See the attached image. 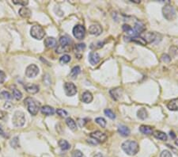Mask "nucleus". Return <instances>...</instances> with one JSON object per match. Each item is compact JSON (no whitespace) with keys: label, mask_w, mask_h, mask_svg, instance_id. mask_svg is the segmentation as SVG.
<instances>
[{"label":"nucleus","mask_w":178,"mask_h":157,"mask_svg":"<svg viewBox=\"0 0 178 157\" xmlns=\"http://www.w3.org/2000/svg\"><path fill=\"white\" fill-rule=\"evenodd\" d=\"M82 100L85 103H90L93 101V95L89 91H85L82 95Z\"/></svg>","instance_id":"aec40b11"},{"label":"nucleus","mask_w":178,"mask_h":157,"mask_svg":"<svg viewBox=\"0 0 178 157\" xmlns=\"http://www.w3.org/2000/svg\"><path fill=\"white\" fill-rule=\"evenodd\" d=\"M121 89H120V88H116V89H112V91H110V94H111V95H112V98L115 100H117L120 97L121 95Z\"/></svg>","instance_id":"c756f323"},{"label":"nucleus","mask_w":178,"mask_h":157,"mask_svg":"<svg viewBox=\"0 0 178 157\" xmlns=\"http://www.w3.org/2000/svg\"><path fill=\"white\" fill-rule=\"evenodd\" d=\"M13 96L14 98L16 100H21V98H22V94L20 91L19 90L16 89V88H14L13 90Z\"/></svg>","instance_id":"473e14b6"},{"label":"nucleus","mask_w":178,"mask_h":157,"mask_svg":"<svg viewBox=\"0 0 178 157\" xmlns=\"http://www.w3.org/2000/svg\"><path fill=\"white\" fill-rule=\"evenodd\" d=\"M104 112H105V114L108 117H109L110 119L116 118V115H115L114 112H113L112 110H110V109H105Z\"/></svg>","instance_id":"72a5a7b5"},{"label":"nucleus","mask_w":178,"mask_h":157,"mask_svg":"<svg viewBox=\"0 0 178 157\" xmlns=\"http://www.w3.org/2000/svg\"><path fill=\"white\" fill-rule=\"evenodd\" d=\"M170 52L171 53L172 56H177L178 55V48L176 46H172L170 49Z\"/></svg>","instance_id":"ea45409f"},{"label":"nucleus","mask_w":178,"mask_h":157,"mask_svg":"<svg viewBox=\"0 0 178 157\" xmlns=\"http://www.w3.org/2000/svg\"><path fill=\"white\" fill-rule=\"evenodd\" d=\"M137 116H138V117L139 119L145 120V119L148 117V114H147V111H146V109L142 108L140 109L139 111H138V112H137Z\"/></svg>","instance_id":"cd10ccee"},{"label":"nucleus","mask_w":178,"mask_h":157,"mask_svg":"<svg viewBox=\"0 0 178 157\" xmlns=\"http://www.w3.org/2000/svg\"><path fill=\"white\" fill-rule=\"evenodd\" d=\"M86 121V119H79V126H80V127H83V126L85 125V124L87 122V121Z\"/></svg>","instance_id":"a18cd8bd"},{"label":"nucleus","mask_w":178,"mask_h":157,"mask_svg":"<svg viewBox=\"0 0 178 157\" xmlns=\"http://www.w3.org/2000/svg\"><path fill=\"white\" fill-rule=\"evenodd\" d=\"M64 91L67 96H74L77 93V87L73 83H66L64 84Z\"/></svg>","instance_id":"6e6552de"},{"label":"nucleus","mask_w":178,"mask_h":157,"mask_svg":"<svg viewBox=\"0 0 178 157\" xmlns=\"http://www.w3.org/2000/svg\"><path fill=\"white\" fill-rule=\"evenodd\" d=\"M6 116H7V113L4 112V111H0V119L4 118V117H6Z\"/></svg>","instance_id":"de8ad7c7"},{"label":"nucleus","mask_w":178,"mask_h":157,"mask_svg":"<svg viewBox=\"0 0 178 157\" xmlns=\"http://www.w3.org/2000/svg\"><path fill=\"white\" fill-rule=\"evenodd\" d=\"M70 56L69 55H67V54H65V55H64L63 56H61L60 57V59H59V63L62 64H67V63H69V62L70 61Z\"/></svg>","instance_id":"7c9ffc66"},{"label":"nucleus","mask_w":178,"mask_h":157,"mask_svg":"<svg viewBox=\"0 0 178 157\" xmlns=\"http://www.w3.org/2000/svg\"><path fill=\"white\" fill-rule=\"evenodd\" d=\"M162 14H163L164 18L168 21L173 20L176 18V11L173 7H171L170 5H165L162 9Z\"/></svg>","instance_id":"39448f33"},{"label":"nucleus","mask_w":178,"mask_h":157,"mask_svg":"<svg viewBox=\"0 0 178 157\" xmlns=\"http://www.w3.org/2000/svg\"><path fill=\"white\" fill-rule=\"evenodd\" d=\"M161 61L165 62V63H168V62H170L171 60V57L169 55H167V54H163L161 56Z\"/></svg>","instance_id":"a19ab883"},{"label":"nucleus","mask_w":178,"mask_h":157,"mask_svg":"<svg viewBox=\"0 0 178 157\" xmlns=\"http://www.w3.org/2000/svg\"><path fill=\"white\" fill-rule=\"evenodd\" d=\"M31 11L27 7H21L19 10V14L24 18H28L31 16Z\"/></svg>","instance_id":"4be33fe9"},{"label":"nucleus","mask_w":178,"mask_h":157,"mask_svg":"<svg viewBox=\"0 0 178 157\" xmlns=\"http://www.w3.org/2000/svg\"><path fill=\"white\" fill-rule=\"evenodd\" d=\"M5 79H6V74L2 71H0V83H4Z\"/></svg>","instance_id":"c03bdc74"},{"label":"nucleus","mask_w":178,"mask_h":157,"mask_svg":"<svg viewBox=\"0 0 178 157\" xmlns=\"http://www.w3.org/2000/svg\"><path fill=\"white\" fill-rule=\"evenodd\" d=\"M2 133H3V130H2V125H0V135H2Z\"/></svg>","instance_id":"3c124183"},{"label":"nucleus","mask_w":178,"mask_h":157,"mask_svg":"<svg viewBox=\"0 0 178 157\" xmlns=\"http://www.w3.org/2000/svg\"><path fill=\"white\" fill-rule=\"evenodd\" d=\"M127 39L129 41H133V42H136L141 45H146L147 44L146 40H145V39L140 36L130 37H127Z\"/></svg>","instance_id":"4468645a"},{"label":"nucleus","mask_w":178,"mask_h":157,"mask_svg":"<svg viewBox=\"0 0 178 157\" xmlns=\"http://www.w3.org/2000/svg\"><path fill=\"white\" fill-rule=\"evenodd\" d=\"M0 98L6 100H11L13 98V96H12L11 94L9 93L8 91H2V93L0 94Z\"/></svg>","instance_id":"2f4dec72"},{"label":"nucleus","mask_w":178,"mask_h":157,"mask_svg":"<svg viewBox=\"0 0 178 157\" xmlns=\"http://www.w3.org/2000/svg\"><path fill=\"white\" fill-rule=\"evenodd\" d=\"M96 123L98 124L100 126H101L102 128H105L106 126V121L103 117H97L95 119Z\"/></svg>","instance_id":"c9c22d12"},{"label":"nucleus","mask_w":178,"mask_h":157,"mask_svg":"<svg viewBox=\"0 0 178 157\" xmlns=\"http://www.w3.org/2000/svg\"><path fill=\"white\" fill-rule=\"evenodd\" d=\"M13 2L16 5H21V6H23V7H26V5L29 4V1H24V0H14Z\"/></svg>","instance_id":"58836bf2"},{"label":"nucleus","mask_w":178,"mask_h":157,"mask_svg":"<svg viewBox=\"0 0 178 157\" xmlns=\"http://www.w3.org/2000/svg\"><path fill=\"white\" fill-rule=\"evenodd\" d=\"M170 136H171L172 138H175V137H176V135L174 134L173 132H170Z\"/></svg>","instance_id":"8fccbe9b"},{"label":"nucleus","mask_w":178,"mask_h":157,"mask_svg":"<svg viewBox=\"0 0 178 157\" xmlns=\"http://www.w3.org/2000/svg\"><path fill=\"white\" fill-rule=\"evenodd\" d=\"M100 59H101V57H100L99 54H98V53L91 52V53L89 54V61L92 65H96V64H98L100 62Z\"/></svg>","instance_id":"9b49d317"},{"label":"nucleus","mask_w":178,"mask_h":157,"mask_svg":"<svg viewBox=\"0 0 178 157\" xmlns=\"http://www.w3.org/2000/svg\"><path fill=\"white\" fill-rule=\"evenodd\" d=\"M85 49H86V45L84 44V43H79V44L75 45V49H76V51L82 52Z\"/></svg>","instance_id":"4c0bfd02"},{"label":"nucleus","mask_w":178,"mask_h":157,"mask_svg":"<svg viewBox=\"0 0 178 157\" xmlns=\"http://www.w3.org/2000/svg\"><path fill=\"white\" fill-rule=\"evenodd\" d=\"M25 105H26L28 109V111L30 112V114L33 116H36L39 111V106L35 102V100L33 99L32 98H27L24 101Z\"/></svg>","instance_id":"f03ea898"},{"label":"nucleus","mask_w":178,"mask_h":157,"mask_svg":"<svg viewBox=\"0 0 178 157\" xmlns=\"http://www.w3.org/2000/svg\"><path fill=\"white\" fill-rule=\"evenodd\" d=\"M66 124L68 127L70 128V130H72V131H75V130H77L76 122H75V121H74L71 117H67V118L66 119Z\"/></svg>","instance_id":"393cba45"},{"label":"nucleus","mask_w":178,"mask_h":157,"mask_svg":"<svg viewBox=\"0 0 178 157\" xmlns=\"http://www.w3.org/2000/svg\"><path fill=\"white\" fill-rule=\"evenodd\" d=\"M145 40L146 41V43H151L154 42L156 39H157V34H155V33H146L145 34Z\"/></svg>","instance_id":"5701e85b"},{"label":"nucleus","mask_w":178,"mask_h":157,"mask_svg":"<svg viewBox=\"0 0 178 157\" xmlns=\"http://www.w3.org/2000/svg\"><path fill=\"white\" fill-rule=\"evenodd\" d=\"M93 157H105V156L102 155L101 153H97V154H96V155H94Z\"/></svg>","instance_id":"09e8293b"},{"label":"nucleus","mask_w":178,"mask_h":157,"mask_svg":"<svg viewBox=\"0 0 178 157\" xmlns=\"http://www.w3.org/2000/svg\"><path fill=\"white\" fill-rule=\"evenodd\" d=\"M175 144H176V145H177V146H178V140H176V141H175Z\"/></svg>","instance_id":"603ef678"},{"label":"nucleus","mask_w":178,"mask_h":157,"mask_svg":"<svg viewBox=\"0 0 178 157\" xmlns=\"http://www.w3.org/2000/svg\"><path fill=\"white\" fill-rule=\"evenodd\" d=\"M11 145L14 149H17L19 147V139L17 136L16 137H14L12 140H11Z\"/></svg>","instance_id":"f704fd0d"},{"label":"nucleus","mask_w":178,"mask_h":157,"mask_svg":"<svg viewBox=\"0 0 178 157\" xmlns=\"http://www.w3.org/2000/svg\"><path fill=\"white\" fill-rule=\"evenodd\" d=\"M90 136L93 139H95L98 143L105 142L107 140V135L101 131H95L90 133Z\"/></svg>","instance_id":"1a4fd4ad"},{"label":"nucleus","mask_w":178,"mask_h":157,"mask_svg":"<svg viewBox=\"0 0 178 157\" xmlns=\"http://www.w3.org/2000/svg\"><path fill=\"white\" fill-rule=\"evenodd\" d=\"M123 30L125 33H127L129 36L131 37L136 36V34H135V31H134V29L132 27H131L129 25H126V24H124V25L123 26Z\"/></svg>","instance_id":"bb28decb"},{"label":"nucleus","mask_w":178,"mask_h":157,"mask_svg":"<svg viewBox=\"0 0 178 157\" xmlns=\"http://www.w3.org/2000/svg\"><path fill=\"white\" fill-rule=\"evenodd\" d=\"M160 157H172V153L169 150H163L161 152Z\"/></svg>","instance_id":"79ce46f5"},{"label":"nucleus","mask_w":178,"mask_h":157,"mask_svg":"<svg viewBox=\"0 0 178 157\" xmlns=\"http://www.w3.org/2000/svg\"><path fill=\"white\" fill-rule=\"evenodd\" d=\"M167 108L171 111H178V98L170 100L168 102Z\"/></svg>","instance_id":"2eb2a0df"},{"label":"nucleus","mask_w":178,"mask_h":157,"mask_svg":"<svg viewBox=\"0 0 178 157\" xmlns=\"http://www.w3.org/2000/svg\"><path fill=\"white\" fill-rule=\"evenodd\" d=\"M12 122L16 127H22L26 123V117L24 113L21 111H16L12 118Z\"/></svg>","instance_id":"7ed1b4c3"},{"label":"nucleus","mask_w":178,"mask_h":157,"mask_svg":"<svg viewBox=\"0 0 178 157\" xmlns=\"http://www.w3.org/2000/svg\"><path fill=\"white\" fill-rule=\"evenodd\" d=\"M89 32L93 36H99L102 33V27L98 24H93L89 26Z\"/></svg>","instance_id":"9d476101"},{"label":"nucleus","mask_w":178,"mask_h":157,"mask_svg":"<svg viewBox=\"0 0 178 157\" xmlns=\"http://www.w3.org/2000/svg\"><path fill=\"white\" fill-rule=\"evenodd\" d=\"M122 149L129 155H135L139 151V145L135 140H127L122 144Z\"/></svg>","instance_id":"f257e3e1"},{"label":"nucleus","mask_w":178,"mask_h":157,"mask_svg":"<svg viewBox=\"0 0 178 157\" xmlns=\"http://www.w3.org/2000/svg\"><path fill=\"white\" fill-rule=\"evenodd\" d=\"M30 34H31V36L36 40H41L44 38L45 35V30L40 26H32L30 30Z\"/></svg>","instance_id":"20e7f679"},{"label":"nucleus","mask_w":178,"mask_h":157,"mask_svg":"<svg viewBox=\"0 0 178 157\" xmlns=\"http://www.w3.org/2000/svg\"><path fill=\"white\" fill-rule=\"evenodd\" d=\"M133 29L136 36H139V34L144 32L145 30H146V26H145V25L142 23V21H137Z\"/></svg>","instance_id":"f8f14e48"},{"label":"nucleus","mask_w":178,"mask_h":157,"mask_svg":"<svg viewBox=\"0 0 178 157\" xmlns=\"http://www.w3.org/2000/svg\"><path fill=\"white\" fill-rule=\"evenodd\" d=\"M56 45H57V41L54 37H48L45 40V45L48 49L55 48Z\"/></svg>","instance_id":"f3484780"},{"label":"nucleus","mask_w":178,"mask_h":157,"mask_svg":"<svg viewBox=\"0 0 178 157\" xmlns=\"http://www.w3.org/2000/svg\"><path fill=\"white\" fill-rule=\"evenodd\" d=\"M73 35L78 40H82L86 35V29L82 25H76L73 28Z\"/></svg>","instance_id":"423d86ee"},{"label":"nucleus","mask_w":178,"mask_h":157,"mask_svg":"<svg viewBox=\"0 0 178 157\" xmlns=\"http://www.w3.org/2000/svg\"><path fill=\"white\" fill-rule=\"evenodd\" d=\"M87 141H88V143H89V144H93V145H95V144H99V143H98V141H97V140H95V139H93V138H92V137H91V139H89V140H87Z\"/></svg>","instance_id":"49530a36"},{"label":"nucleus","mask_w":178,"mask_h":157,"mask_svg":"<svg viewBox=\"0 0 178 157\" xmlns=\"http://www.w3.org/2000/svg\"><path fill=\"white\" fill-rule=\"evenodd\" d=\"M140 133H142L144 135H151L153 134L154 131H153V128L149 125H141L139 127Z\"/></svg>","instance_id":"6ab92c4d"},{"label":"nucleus","mask_w":178,"mask_h":157,"mask_svg":"<svg viewBox=\"0 0 178 157\" xmlns=\"http://www.w3.org/2000/svg\"><path fill=\"white\" fill-rule=\"evenodd\" d=\"M41 111V113L43 114L46 115V116H51V115H53L55 114V110L54 108H52V106H44L41 107L40 109Z\"/></svg>","instance_id":"dca6fc26"},{"label":"nucleus","mask_w":178,"mask_h":157,"mask_svg":"<svg viewBox=\"0 0 178 157\" xmlns=\"http://www.w3.org/2000/svg\"><path fill=\"white\" fill-rule=\"evenodd\" d=\"M59 146L60 147V149L62 150H68L70 149V144L65 140H60L59 141Z\"/></svg>","instance_id":"c85d7f7f"},{"label":"nucleus","mask_w":178,"mask_h":157,"mask_svg":"<svg viewBox=\"0 0 178 157\" xmlns=\"http://www.w3.org/2000/svg\"><path fill=\"white\" fill-rule=\"evenodd\" d=\"M72 157H84V155L81 151L74 150L72 152Z\"/></svg>","instance_id":"37998d69"},{"label":"nucleus","mask_w":178,"mask_h":157,"mask_svg":"<svg viewBox=\"0 0 178 157\" xmlns=\"http://www.w3.org/2000/svg\"><path fill=\"white\" fill-rule=\"evenodd\" d=\"M56 114L59 115V117H65L67 116V112L66 111H64L63 109H57V111H56Z\"/></svg>","instance_id":"e433bc0d"},{"label":"nucleus","mask_w":178,"mask_h":157,"mask_svg":"<svg viewBox=\"0 0 178 157\" xmlns=\"http://www.w3.org/2000/svg\"><path fill=\"white\" fill-rule=\"evenodd\" d=\"M118 132L120 134L121 136H127L130 135V130L129 128L127 127L126 125H120L118 126Z\"/></svg>","instance_id":"a211bd4d"},{"label":"nucleus","mask_w":178,"mask_h":157,"mask_svg":"<svg viewBox=\"0 0 178 157\" xmlns=\"http://www.w3.org/2000/svg\"><path fill=\"white\" fill-rule=\"evenodd\" d=\"M153 135L155 138H157L158 140H162V141H165L167 140V135L161 131H158V130H156L153 133Z\"/></svg>","instance_id":"412c9836"},{"label":"nucleus","mask_w":178,"mask_h":157,"mask_svg":"<svg viewBox=\"0 0 178 157\" xmlns=\"http://www.w3.org/2000/svg\"><path fill=\"white\" fill-rule=\"evenodd\" d=\"M81 72V68L79 66H75L71 69L70 73V77L71 78H76V77L79 75V74Z\"/></svg>","instance_id":"a878e982"},{"label":"nucleus","mask_w":178,"mask_h":157,"mask_svg":"<svg viewBox=\"0 0 178 157\" xmlns=\"http://www.w3.org/2000/svg\"><path fill=\"white\" fill-rule=\"evenodd\" d=\"M39 74V68L36 64H30L26 70V75L28 78H34Z\"/></svg>","instance_id":"0eeeda50"},{"label":"nucleus","mask_w":178,"mask_h":157,"mask_svg":"<svg viewBox=\"0 0 178 157\" xmlns=\"http://www.w3.org/2000/svg\"><path fill=\"white\" fill-rule=\"evenodd\" d=\"M25 89L26 91L30 94H36L39 91V87L36 84H33V83H27L25 85Z\"/></svg>","instance_id":"ddd939ff"},{"label":"nucleus","mask_w":178,"mask_h":157,"mask_svg":"<svg viewBox=\"0 0 178 157\" xmlns=\"http://www.w3.org/2000/svg\"><path fill=\"white\" fill-rule=\"evenodd\" d=\"M71 40H70V37H68L67 36H62L60 38H59V44H60V46L62 47H67L70 45Z\"/></svg>","instance_id":"b1692460"}]
</instances>
